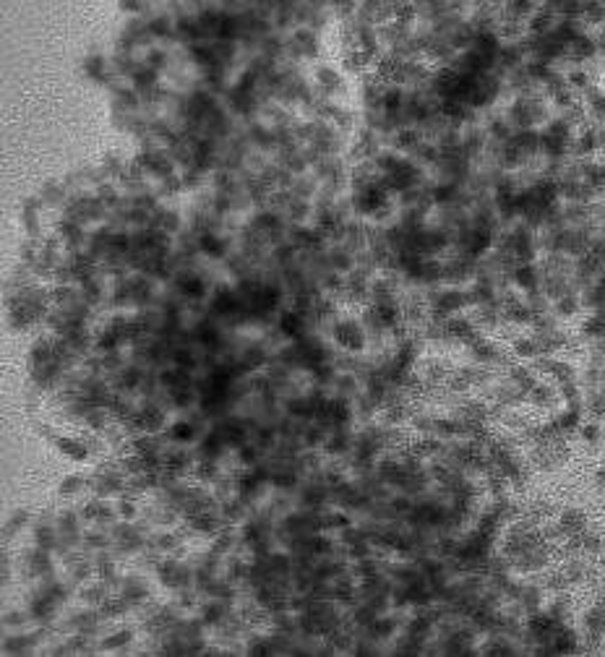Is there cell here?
<instances>
[{
	"label": "cell",
	"instance_id": "obj_1",
	"mask_svg": "<svg viewBox=\"0 0 605 657\" xmlns=\"http://www.w3.org/2000/svg\"><path fill=\"white\" fill-rule=\"evenodd\" d=\"M329 339L337 350L347 352V355H366L368 345H371L366 326L355 316H337L334 324L329 326Z\"/></svg>",
	"mask_w": 605,
	"mask_h": 657
}]
</instances>
